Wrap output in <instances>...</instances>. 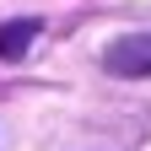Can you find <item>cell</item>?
I'll return each mask as SVG.
<instances>
[{
    "label": "cell",
    "mask_w": 151,
    "mask_h": 151,
    "mask_svg": "<svg viewBox=\"0 0 151 151\" xmlns=\"http://www.w3.org/2000/svg\"><path fill=\"white\" fill-rule=\"evenodd\" d=\"M38 27H43L38 16H22V22H6V27H0V60H6V65H16V60H22V54L32 49Z\"/></svg>",
    "instance_id": "cell-2"
},
{
    "label": "cell",
    "mask_w": 151,
    "mask_h": 151,
    "mask_svg": "<svg viewBox=\"0 0 151 151\" xmlns=\"http://www.w3.org/2000/svg\"><path fill=\"white\" fill-rule=\"evenodd\" d=\"M103 65H108L113 76H124V81L151 76V32H124V38H113V43L103 49Z\"/></svg>",
    "instance_id": "cell-1"
}]
</instances>
